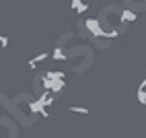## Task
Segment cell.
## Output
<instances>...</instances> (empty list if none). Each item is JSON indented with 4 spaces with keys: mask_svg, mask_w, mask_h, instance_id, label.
<instances>
[{
    "mask_svg": "<svg viewBox=\"0 0 146 138\" xmlns=\"http://www.w3.org/2000/svg\"><path fill=\"white\" fill-rule=\"evenodd\" d=\"M43 87L45 89H50L52 93H60L62 89L66 87V83H64V78H43Z\"/></svg>",
    "mask_w": 146,
    "mask_h": 138,
    "instance_id": "cell-1",
    "label": "cell"
},
{
    "mask_svg": "<svg viewBox=\"0 0 146 138\" xmlns=\"http://www.w3.org/2000/svg\"><path fill=\"white\" fill-rule=\"evenodd\" d=\"M37 101H39L41 105H52V103H54V97H52V91H50V89H47V91H45L43 95H39V99H37Z\"/></svg>",
    "mask_w": 146,
    "mask_h": 138,
    "instance_id": "cell-5",
    "label": "cell"
},
{
    "mask_svg": "<svg viewBox=\"0 0 146 138\" xmlns=\"http://www.w3.org/2000/svg\"><path fill=\"white\" fill-rule=\"evenodd\" d=\"M70 111H74V113H89V109H86V107H78V105L70 107Z\"/></svg>",
    "mask_w": 146,
    "mask_h": 138,
    "instance_id": "cell-9",
    "label": "cell"
},
{
    "mask_svg": "<svg viewBox=\"0 0 146 138\" xmlns=\"http://www.w3.org/2000/svg\"><path fill=\"white\" fill-rule=\"evenodd\" d=\"M45 78H64V72H52L50 70V72L45 74Z\"/></svg>",
    "mask_w": 146,
    "mask_h": 138,
    "instance_id": "cell-10",
    "label": "cell"
},
{
    "mask_svg": "<svg viewBox=\"0 0 146 138\" xmlns=\"http://www.w3.org/2000/svg\"><path fill=\"white\" fill-rule=\"evenodd\" d=\"M80 4V0H70V6L74 8V11H76V6H78Z\"/></svg>",
    "mask_w": 146,
    "mask_h": 138,
    "instance_id": "cell-13",
    "label": "cell"
},
{
    "mask_svg": "<svg viewBox=\"0 0 146 138\" xmlns=\"http://www.w3.org/2000/svg\"><path fill=\"white\" fill-rule=\"evenodd\" d=\"M29 109H31V111H35V113H41L43 117H47V115H50V113H47V109H45V105H41L39 101L31 103V105H29Z\"/></svg>",
    "mask_w": 146,
    "mask_h": 138,
    "instance_id": "cell-4",
    "label": "cell"
},
{
    "mask_svg": "<svg viewBox=\"0 0 146 138\" xmlns=\"http://www.w3.org/2000/svg\"><path fill=\"white\" fill-rule=\"evenodd\" d=\"M52 58H54V60H66V54L60 50V47H56L54 54H52Z\"/></svg>",
    "mask_w": 146,
    "mask_h": 138,
    "instance_id": "cell-8",
    "label": "cell"
},
{
    "mask_svg": "<svg viewBox=\"0 0 146 138\" xmlns=\"http://www.w3.org/2000/svg\"><path fill=\"white\" fill-rule=\"evenodd\" d=\"M86 11H89V4H84V2H80L78 6H76V13H78V15H82V13H86Z\"/></svg>",
    "mask_w": 146,
    "mask_h": 138,
    "instance_id": "cell-11",
    "label": "cell"
},
{
    "mask_svg": "<svg viewBox=\"0 0 146 138\" xmlns=\"http://www.w3.org/2000/svg\"><path fill=\"white\" fill-rule=\"evenodd\" d=\"M138 101L140 105H146V81H142L138 87Z\"/></svg>",
    "mask_w": 146,
    "mask_h": 138,
    "instance_id": "cell-6",
    "label": "cell"
},
{
    "mask_svg": "<svg viewBox=\"0 0 146 138\" xmlns=\"http://www.w3.org/2000/svg\"><path fill=\"white\" fill-rule=\"evenodd\" d=\"M0 45L6 47V45H8V37H0Z\"/></svg>",
    "mask_w": 146,
    "mask_h": 138,
    "instance_id": "cell-12",
    "label": "cell"
},
{
    "mask_svg": "<svg viewBox=\"0 0 146 138\" xmlns=\"http://www.w3.org/2000/svg\"><path fill=\"white\" fill-rule=\"evenodd\" d=\"M45 58H47V54H39V56H35L33 60H29V66H31V68H35V66L39 64V62H43Z\"/></svg>",
    "mask_w": 146,
    "mask_h": 138,
    "instance_id": "cell-7",
    "label": "cell"
},
{
    "mask_svg": "<svg viewBox=\"0 0 146 138\" xmlns=\"http://www.w3.org/2000/svg\"><path fill=\"white\" fill-rule=\"evenodd\" d=\"M86 29H89L95 37H103V29H101V25H99L97 19H89V21H86Z\"/></svg>",
    "mask_w": 146,
    "mask_h": 138,
    "instance_id": "cell-2",
    "label": "cell"
},
{
    "mask_svg": "<svg viewBox=\"0 0 146 138\" xmlns=\"http://www.w3.org/2000/svg\"><path fill=\"white\" fill-rule=\"evenodd\" d=\"M119 19H121L123 23H134L136 19H138V15H136L134 11H128V8H123V11L119 13Z\"/></svg>",
    "mask_w": 146,
    "mask_h": 138,
    "instance_id": "cell-3",
    "label": "cell"
}]
</instances>
